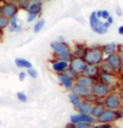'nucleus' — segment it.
I'll use <instances>...</instances> for the list:
<instances>
[{
  "label": "nucleus",
  "instance_id": "nucleus-8",
  "mask_svg": "<svg viewBox=\"0 0 123 128\" xmlns=\"http://www.w3.org/2000/svg\"><path fill=\"white\" fill-rule=\"evenodd\" d=\"M116 120H119L116 110H108V108H105V111L97 118V123H110V124H112Z\"/></svg>",
  "mask_w": 123,
  "mask_h": 128
},
{
  "label": "nucleus",
  "instance_id": "nucleus-3",
  "mask_svg": "<svg viewBox=\"0 0 123 128\" xmlns=\"http://www.w3.org/2000/svg\"><path fill=\"white\" fill-rule=\"evenodd\" d=\"M103 106L108 110H118L119 107H122V99L118 91H110L107 95L103 98Z\"/></svg>",
  "mask_w": 123,
  "mask_h": 128
},
{
  "label": "nucleus",
  "instance_id": "nucleus-16",
  "mask_svg": "<svg viewBox=\"0 0 123 128\" xmlns=\"http://www.w3.org/2000/svg\"><path fill=\"white\" fill-rule=\"evenodd\" d=\"M120 46L122 45L116 44V42H110V44L101 45V48H102V52H103V54H105V57H107V56H110V54L118 53V50H119Z\"/></svg>",
  "mask_w": 123,
  "mask_h": 128
},
{
  "label": "nucleus",
  "instance_id": "nucleus-9",
  "mask_svg": "<svg viewBox=\"0 0 123 128\" xmlns=\"http://www.w3.org/2000/svg\"><path fill=\"white\" fill-rule=\"evenodd\" d=\"M86 61L83 58H79V57H73L72 61L69 62V69H72L75 74H82L85 68H86Z\"/></svg>",
  "mask_w": 123,
  "mask_h": 128
},
{
  "label": "nucleus",
  "instance_id": "nucleus-40",
  "mask_svg": "<svg viewBox=\"0 0 123 128\" xmlns=\"http://www.w3.org/2000/svg\"><path fill=\"white\" fill-rule=\"evenodd\" d=\"M65 128H75V124H73V123H68V124H66V127Z\"/></svg>",
  "mask_w": 123,
  "mask_h": 128
},
{
  "label": "nucleus",
  "instance_id": "nucleus-5",
  "mask_svg": "<svg viewBox=\"0 0 123 128\" xmlns=\"http://www.w3.org/2000/svg\"><path fill=\"white\" fill-rule=\"evenodd\" d=\"M111 88H112L111 86H108V84H106V83H103V82H101V80L97 79L95 82H94V84L91 86L90 91H91L93 95H95L97 98H99V99L103 100V98L111 91Z\"/></svg>",
  "mask_w": 123,
  "mask_h": 128
},
{
  "label": "nucleus",
  "instance_id": "nucleus-15",
  "mask_svg": "<svg viewBox=\"0 0 123 128\" xmlns=\"http://www.w3.org/2000/svg\"><path fill=\"white\" fill-rule=\"evenodd\" d=\"M27 13L29 15H36V16H40L41 12H42V2H39V0H32L31 6L27 8Z\"/></svg>",
  "mask_w": 123,
  "mask_h": 128
},
{
  "label": "nucleus",
  "instance_id": "nucleus-21",
  "mask_svg": "<svg viewBox=\"0 0 123 128\" xmlns=\"http://www.w3.org/2000/svg\"><path fill=\"white\" fill-rule=\"evenodd\" d=\"M15 65L17 66L19 69H21V70H28V69L33 68L31 61H28L25 58H16L15 60Z\"/></svg>",
  "mask_w": 123,
  "mask_h": 128
},
{
  "label": "nucleus",
  "instance_id": "nucleus-14",
  "mask_svg": "<svg viewBox=\"0 0 123 128\" xmlns=\"http://www.w3.org/2000/svg\"><path fill=\"white\" fill-rule=\"evenodd\" d=\"M99 72H101V66H99V65H90V64H87L82 74L86 75V77L93 78L94 80H97L98 75H99Z\"/></svg>",
  "mask_w": 123,
  "mask_h": 128
},
{
  "label": "nucleus",
  "instance_id": "nucleus-4",
  "mask_svg": "<svg viewBox=\"0 0 123 128\" xmlns=\"http://www.w3.org/2000/svg\"><path fill=\"white\" fill-rule=\"evenodd\" d=\"M19 11H20V8L13 0H7V2H4L0 6V15L6 16L8 18H11L15 15H19Z\"/></svg>",
  "mask_w": 123,
  "mask_h": 128
},
{
  "label": "nucleus",
  "instance_id": "nucleus-26",
  "mask_svg": "<svg viewBox=\"0 0 123 128\" xmlns=\"http://www.w3.org/2000/svg\"><path fill=\"white\" fill-rule=\"evenodd\" d=\"M44 26H45V20L44 18H39V20H36L35 24H33V32L40 33L42 29H44Z\"/></svg>",
  "mask_w": 123,
  "mask_h": 128
},
{
  "label": "nucleus",
  "instance_id": "nucleus-17",
  "mask_svg": "<svg viewBox=\"0 0 123 128\" xmlns=\"http://www.w3.org/2000/svg\"><path fill=\"white\" fill-rule=\"evenodd\" d=\"M94 80L90 77H86L83 74H79L77 78H75V84H79V86H83V87H87V88H91V86L94 84Z\"/></svg>",
  "mask_w": 123,
  "mask_h": 128
},
{
  "label": "nucleus",
  "instance_id": "nucleus-23",
  "mask_svg": "<svg viewBox=\"0 0 123 128\" xmlns=\"http://www.w3.org/2000/svg\"><path fill=\"white\" fill-rule=\"evenodd\" d=\"M86 48H87V46L83 45V44H75L74 49L72 50L73 56L74 57H79V58H83V54H85V52H86Z\"/></svg>",
  "mask_w": 123,
  "mask_h": 128
},
{
  "label": "nucleus",
  "instance_id": "nucleus-25",
  "mask_svg": "<svg viewBox=\"0 0 123 128\" xmlns=\"http://www.w3.org/2000/svg\"><path fill=\"white\" fill-rule=\"evenodd\" d=\"M73 52L72 49L68 50V52H64V53H61V54H56L54 56V58H58V60H62V61H66V62H70L73 58Z\"/></svg>",
  "mask_w": 123,
  "mask_h": 128
},
{
  "label": "nucleus",
  "instance_id": "nucleus-13",
  "mask_svg": "<svg viewBox=\"0 0 123 128\" xmlns=\"http://www.w3.org/2000/svg\"><path fill=\"white\" fill-rule=\"evenodd\" d=\"M57 79H58V82H60L61 86H62L64 88H66V90H69V91H72L73 87H74V84H75V80L72 79L70 77H68V75H65L64 73L57 74Z\"/></svg>",
  "mask_w": 123,
  "mask_h": 128
},
{
  "label": "nucleus",
  "instance_id": "nucleus-10",
  "mask_svg": "<svg viewBox=\"0 0 123 128\" xmlns=\"http://www.w3.org/2000/svg\"><path fill=\"white\" fill-rule=\"evenodd\" d=\"M70 123L73 124H77V123H90V124H95L97 123V119L91 115H85V114H73L70 116Z\"/></svg>",
  "mask_w": 123,
  "mask_h": 128
},
{
  "label": "nucleus",
  "instance_id": "nucleus-31",
  "mask_svg": "<svg viewBox=\"0 0 123 128\" xmlns=\"http://www.w3.org/2000/svg\"><path fill=\"white\" fill-rule=\"evenodd\" d=\"M27 74L29 75L31 78H33V79H36L37 77H39V73H37V70H36V69H33V68L28 69V70H27Z\"/></svg>",
  "mask_w": 123,
  "mask_h": 128
},
{
  "label": "nucleus",
  "instance_id": "nucleus-48",
  "mask_svg": "<svg viewBox=\"0 0 123 128\" xmlns=\"http://www.w3.org/2000/svg\"><path fill=\"white\" fill-rule=\"evenodd\" d=\"M0 6H2V2H0Z\"/></svg>",
  "mask_w": 123,
  "mask_h": 128
},
{
  "label": "nucleus",
  "instance_id": "nucleus-28",
  "mask_svg": "<svg viewBox=\"0 0 123 128\" xmlns=\"http://www.w3.org/2000/svg\"><path fill=\"white\" fill-rule=\"evenodd\" d=\"M95 15H97L98 18H101V20L105 21L106 18L110 16V12H108L107 9H101V11H95Z\"/></svg>",
  "mask_w": 123,
  "mask_h": 128
},
{
  "label": "nucleus",
  "instance_id": "nucleus-11",
  "mask_svg": "<svg viewBox=\"0 0 123 128\" xmlns=\"http://www.w3.org/2000/svg\"><path fill=\"white\" fill-rule=\"evenodd\" d=\"M50 69L53 70L56 74L64 73L66 69H69V62L58 60V58H53V60H50Z\"/></svg>",
  "mask_w": 123,
  "mask_h": 128
},
{
  "label": "nucleus",
  "instance_id": "nucleus-18",
  "mask_svg": "<svg viewBox=\"0 0 123 128\" xmlns=\"http://www.w3.org/2000/svg\"><path fill=\"white\" fill-rule=\"evenodd\" d=\"M8 29L11 30L12 33L21 30V26H20V24H19V15H15V16H12L11 18H9V26H8Z\"/></svg>",
  "mask_w": 123,
  "mask_h": 128
},
{
  "label": "nucleus",
  "instance_id": "nucleus-20",
  "mask_svg": "<svg viewBox=\"0 0 123 128\" xmlns=\"http://www.w3.org/2000/svg\"><path fill=\"white\" fill-rule=\"evenodd\" d=\"M68 98H69L70 103L73 104V107L75 108V110H78V107L81 106V103H82V100H83L81 96H78L77 94H74L73 91H70V92L68 94Z\"/></svg>",
  "mask_w": 123,
  "mask_h": 128
},
{
  "label": "nucleus",
  "instance_id": "nucleus-42",
  "mask_svg": "<svg viewBox=\"0 0 123 128\" xmlns=\"http://www.w3.org/2000/svg\"><path fill=\"white\" fill-rule=\"evenodd\" d=\"M119 95H120V99H122V102H123V87L120 88V91H119Z\"/></svg>",
  "mask_w": 123,
  "mask_h": 128
},
{
  "label": "nucleus",
  "instance_id": "nucleus-35",
  "mask_svg": "<svg viewBox=\"0 0 123 128\" xmlns=\"http://www.w3.org/2000/svg\"><path fill=\"white\" fill-rule=\"evenodd\" d=\"M93 124H90V123H77L75 124V128H91Z\"/></svg>",
  "mask_w": 123,
  "mask_h": 128
},
{
  "label": "nucleus",
  "instance_id": "nucleus-30",
  "mask_svg": "<svg viewBox=\"0 0 123 128\" xmlns=\"http://www.w3.org/2000/svg\"><path fill=\"white\" fill-rule=\"evenodd\" d=\"M91 128H112V124H110V123H95V124H93Z\"/></svg>",
  "mask_w": 123,
  "mask_h": 128
},
{
  "label": "nucleus",
  "instance_id": "nucleus-41",
  "mask_svg": "<svg viewBox=\"0 0 123 128\" xmlns=\"http://www.w3.org/2000/svg\"><path fill=\"white\" fill-rule=\"evenodd\" d=\"M118 33H119V34H122V36H123V25H120L119 28H118Z\"/></svg>",
  "mask_w": 123,
  "mask_h": 128
},
{
  "label": "nucleus",
  "instance_id": "nucleus-38",
  "mask_svg": "<svg viewBox=\"0 0 123 128\" xmlns=\"http://www.w3.org/2000/svg\"><path fill=\"white\" fill-rule=\"evenodd\" d=\"M116 114H118V119H123V108L119 107L116 110Z\"/></svg>",
  "mask_w": 123,
  "mask_h": 128
},
{
  "label": "nucleus",
  "instance_id": "nucleus-44",
  "mask_svg": "<svg viewBox=\"0 0 123 128\" xmlns=\"http://www.w3.org/2000/svg\"><path fill=\"white\" fill-rule=\"evenodd\" d=\"M119 73H120V75H123V64H122V66H120V70H119Z\"/></svg>",
  "mask_w": 123,
  "mask_h": 128
},
{
  "label": "nucleus",
  "instance_id": "nucleus-22",
  "mask_svg": "<svg viewBox=\"0 0 123 128\" xmlns=\"http://www.w3.org/2000/svg\"><path fill=\"white\" fill-rule=\"evenodd\" d=\"M105 106H103L102 102H97V103H93V110H91V116H94L97 119V118L101 115V114L105 111Z\"/></svg>",
  "mask_w": 123,
  "mask_h": 128
},
{
  "label": "nucleus",
  "instance_id": "nucleus-45",
  "mask_svg": "<svg viewBox=\"0 0 123 128\" xmlns=\"http://www.w3.org/2000/svg\"><path fill=\"white\" fill-rule=\"evenodd\" d=\"M3 32H4V30H2V29H0V38H2V37H3V34H4Z\"/></svg>",
  "mask_w": 123,
  "mask_h": 128
},
{
  "label": "nucleus",
  "instance_id": "nucleus-27",
  "mask_svg": "<svg viewBox=\"0 0 123 128\" xmlns=\"http://www.w3.org/2000/svg\"><path fill=\"white\" fill-rule=\"evenodd\" d=\"M16 4L19 6V8L23 9V11H27V8L31 6V3H32V0H15Z\"/></svg>",
  "mask_w": 123,
  "mask_h": 128
},
{
  "label": "nucleus",
  "instance_id": "nucleus-47",
  "mask_svg": "<svg viewBox=\"0 0 123 128\" xmlns=\"http://www.w3.org/2000/svg\"><path fill=\"white\" fill-rule=\"evenodd\" d=\"M45 2H50V0H45Z\"/></svg>",
  "mask_w": 123,
  "mask_h": 128
},
{
  "label": "nucleus",
  "instance_id": "nucleus-33",
  "mask_svg": "<svg viewBox=\"0 0 123 128\" xmlns=\"http://www.w3.org/2000/svg\"><path fill=\"white\" fill-rule=\"evenodd\" d=\"M16 96H17V99L20 100L21 103H25V102H28V96L25 95L24 92H21V91H19L17 94H16Z\"/></svg>",
  "mask_w": 123,
  "mask_h": 128
},
{
  "label": "nucleus",
  "instance_id": "nucleus-36",
  "mask_svg": "<svg viewBox=\"0 0 123 128\" xmlns=\"http://www.w3.org/2000/svg\"><path fill=\"white\" fill-rule=\"evenodd\" d=\"M37 17L39 16H36V15H29V13H27V22H35L37 20Z\"/></svg>",
  "mask_w": 123,
  "mask_h": 128
},
{
  "label": "nucleus",
  "instance_id": "nucleus-46",
  "mask_svg": "<svg viewBox=\"0 0 123 128\" xmlns=\"http://www.w3.org/2000/svg\"><path fill=\"white\" fill-rule=\"evenodd\" d=\"M39 2H45V0H39Z\"/></svg>",
  "mask_w": 123,
  "mask_h": 128
},
{
  "label": "nucleus",
  "instance_id": "nucleus-32",
  "mask_svg": "<svg viewBox=\"0 0 123 128\" xmlns=\"http://www.w3.org/2000/svg\"><path fill=\"white\" fill-rule=\"evenodd\" d=\"M64 74H65V75H68V77H70V78L74 79V80H75V78L78 77V74H75L72 69H66L65 72H64Z\"/></svg>",
  "mask_w": 123,
  "mask_h": 128
},
{
  "label": "nucleus",
  "instance_id": "nucleus-12",
  "mask_svg": "<svg viewBox=\"0 0 123 128\" xmlns=\"http://www.w3.org/2000/svg\"><path fill=\"white\" fill-rule=\"evenodd\" d=\"M50 49H52V52H53V56H56V54H61V53H64V52L70 50V46L66 41L58 40V41L50 42Z\"/></svg>",
  "mask_w": 123,
  "mask_h": 128
},
{
  "label": "nucleus",
  "instance_id": "nucleus-1",
  "mask_svg": "<svg viewBox=\"0 0 123 128\" xmlns=\"http://www.w3.org/2000/svg\"><path fill=\"white\" fill-rule=\"evenodd\" d=\"M83 60L86 61V64L101 66L103 64V60H105V54H103V52H102L101 45L87 46L86 52H85V54H83Z\"/></svg>",
  "mask_w": 123,
  "mask_h": 128
},
{
  "label": "nucleus",
  "instance_id": "nucleus-19",
  "mask_svg": "<svg viewBox=\"0 0 123 128\" xmlns=\"http://www.w3.org/2000/svg\"><path fill=\"white\" fill-rule=\"evenodd\" d=\"M91 110H93V103L87 102V100H82L81 106L78 107V112L79 114H85V115H91Z\"/></svg>",
  "mask_w": 123,
  "mask_h": 128
},
{
  "label": "nucleus",
  "instance_id": "nucleus-24",
  "mask_svg": "<svg viewBox=\"0 0 123 128\" xmlns=\"http://www.w3.org/2000/svg\"><path fill=\"white\" fill-rule=\"evenodd\" d=\"M72 91H73L74 94H77L78 96L83 98L85 95H87V94L90 92V88H87V87H83V86H79V84H74V87H73V90H72Z\"/></svg>",
  "mask_w": 123,
  "mask_h": 128
},
{
  "label": "nucleus",
  "instance_id": "nucleus-2",
  "mask_svg": "<svg viewBox=\"0 0 123 128\" xmlns=\"http://www.w3.org/2000/svg\"><path fill=\"white\" fill-rule=\"evenodd\" d=\"M120 66H122V60H120L119 54L115 53V54H110V56L105 57V60H103V64L101 65V68L107 69V70L114 72V73H119Z\"/></svg>",
  "mask_w": 123,
  "mask_h": 128
},
{
  "label": "nucleus",
  "instance_id": "nucleus-7",
  "mask_svg": "<svg viewBox=\"0 0 123 128\" xmlns=\"http://www.w3.org/2000/svg\"><path fill=\"white\" fill-rule=\"evenodd\" d=\"M98 80H101V82L112 87L116 83V75H115L114 72H110V70H107V69L101 68V72H99V75H98Z\"/></svg>",
  "mask_w": 123,
  "mask_h": 128
},
{
  "label": "nucleus",
  "instance_id": "nucleus-43",
  "mask_svg": "<svg viewBox=\"0 0 123 128\" xmlns=\"http://www.w3.org/2000/svg\"><path fill=\"white\" fill-rule=\"evenodd\" d=\"M116 13H118V15H119V16L122 15V11H120V8H118V9H116Z\"/></svg>",
  "mask_w": 123,
  "mask_h": 128
},
{
  "label": "nucleus",
  "instance_id": "nucleus-34",
  "mask_svg": "<svg viewBox=\"0 0 123 128\" xmlns=\"http://www.w3.org/2000/svg\"><path fill=\"white\" fill-rule=\"evenodd\" d=\"M112 22H114V17H112V16L110 15V16H108V17L106 18V20H105V26L108 29V28H110V26L112 25Z\"/></svg>",
  "mask_w": 123,
  "mask_h": 128
},
{
  "label": "nucleus",
  "instance_id": "nucleus-6",
  "mask_svg": "<svg viewBox=\"0 0 123 128\" xmlns=\"http://www.w3.org/2000/svg\"><path fill=\"white\" fill-rule=\"evenodd\" d=\"M89 22H90L91 30H94L95 33H98V34H105V33H107V28L105 26V21L97 17L95 11L91 12L90 18H89Z\"/></svg>",
  "mask_w": 123,
  "mask_h": 128
},
{
  "label": "nucleus",
  "instance_id": "nucleus-37",
  "mask_svg": "<svg viewBox=\"0 0 123 128\" xmlns=\"http://www.w3.org/2000/svg\"><path fill=\"white\" fill-rule=\"evenodd\" d=\"M27 72H24V70H21V72L20 73H19V79H20V80H24L25 78H27Z\"/></svg>",
  "mask_w": 123,
  "mask_h": 128
},
{
  "label": "nucleus",
  "instance_id": "nucleus-39",
  "mask_svg": "<svg viewBox=\"0 0 123 128\" xmlns=\"http://www.w3.org/2000/svg\"><path fill=\"white\" fill-rule=\"evenodd\" d=\"M118 54H119L120 60H122V64H123V46H120V48H119V50H118Z\"/></svg>",
  "mask_w": 123,
  "mask_h": 128
},
{
  "label": "nucleus",
  "instance_id": "nucleus-29",
  "mask_svg": "<svg viewBox=\"0 0 123 128\" xmlns=\"http://www.w3.org/2000/svg\"><path fill=\"white\" fill-rule=\"evenodd\" d=\"M8 26H9V18L3 16V15H0V29L4 30V29H7Z\"/></svg>",
  "mask_w": 123,
  "mask_h": 128
}]
</instances>
